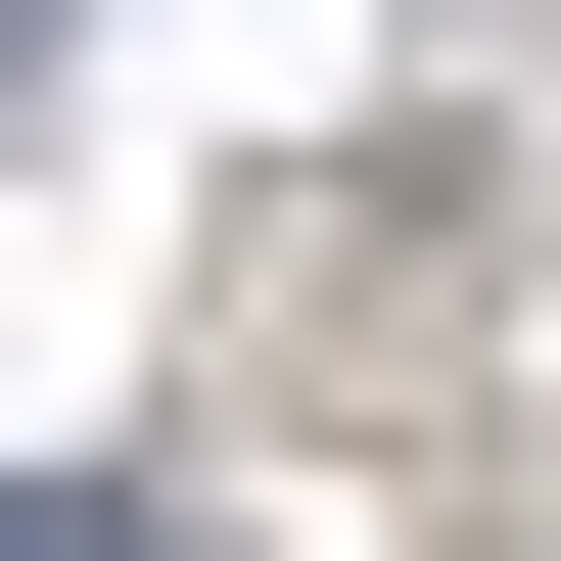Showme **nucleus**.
I'll use <instances>...</instances> for the list:
<instances>
[{
  "label": "nucleus",
  "instance_id": "f03ea898",
  "mask_svg": "<svg viewBox=\"0 0 561 561\" xmlns=\"http://www.w3.org/2000/svg\"><path fill=\"white\" fill-rule=\"evenodd\" d=\"M47 47H94V0H0V94H47Z\"/></svg>",
  "mask_w": 561,
  "mask_h": 561
},
{
  "label": "nucleus",
  "instance_id": "f257e3e1",
  "mask_svg": "<svg viewBox=\"0 0 561 561\" xmlns=\"http://www.w3.org/2000/svg\"><path fill=\"white\" fill-rule=\"evenodd\" d=\"M0 561H187V515H94V468H47V515H0Z\"/></svg>",
  "mask_w": 561,
  "mask_h": 561
}]
</instances>
